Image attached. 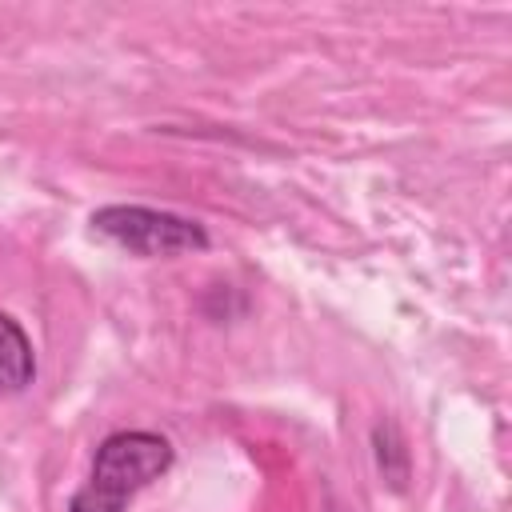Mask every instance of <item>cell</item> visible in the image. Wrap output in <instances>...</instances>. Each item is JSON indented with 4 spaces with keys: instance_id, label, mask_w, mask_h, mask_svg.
<instances>
[{
    "instance_id": "obj_1",
    "label": "cell",
    "mask_w": 512,
    "mask_h": 512,
    "mask_svg": "<svg viewBox=\"0 0 512 512\" xmlns=\"http://www.w3.org/2000/svg\"><path fill=\"white\" fill-rule=\"evenodd\" d=\"M172 464V448L156 432H112L92 460L88 484L72 496L68 512H124V504L160 480Z\"/></svg>"
},
{
    "instance_id": "obj_3",
    "label": "cell",
    "mask_w": 512,
    "mask_h": 512,
    "mask_svg": "<svg viewBox=\"0 0 512 512\" xmlns=\"http://www.w3.org/2000/svg\"><path fill=\"white\" fill-rule=\"evenodd\" d=\"M36 376V356H32V344L24 336V328L0 312V392H20L28 388Z\"/></svg>"
},
{
    "instance_id": "obj_2",
    "label": "cell",
    "mask_w": 512,
    "mask_h": 512,
    "mask_svg": "<svg viewBox=\"0 0 512 512\" xmlns=\"http://www.w3.org/2000/svg\"><path fill=\"white\" fill-rule=\"evenodd\" d=\"M92 228L136 256H180L208 248V232L196 220L144 204H108L92 212Z\"/></svg>"
}]
</instances>
